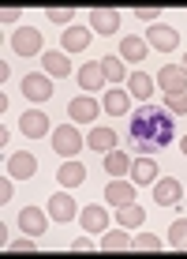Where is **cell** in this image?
I'll return each instance as SVG.
<instances>
[{"label":"cell","instance_id":"obj_21","mask_svg":"<svg viewBox=\"0 0 187 259\" xmlns=\"http://www.w3.org/2000/svg\"><path fill=\"white\" fill-rule=\"evenodd\" d=\"M79 87H83V91H90V94L105 87V71H101V64H97V60H90V64L79 68Z\"/></svg>","mask_w":187,"mask_h":259},{"label":"cell","instance_id":"obj_20","mask_svg":"<svg viewBox=\"0 0 187 259\" xmlns=\"http://www.w3.org/2000/svg\"><path fill=\"white\" fill-rule=\"evenodd\" d=\"M86 147H90V150H101V154H109V150L120 147V136H116L112 128H94L90 136H86Z\"/></svg>","mask_w":187,"mask_h":259},{"label":"cell","instance_id":"obj_25","mask_svg":"<svg viewBox=\"0 0 187 259\" xmlns=\"http://www.w3.org/2000/svg\"><path fill=\"white\" fill-rule=\"evenodd\" d=\"M116 222L123 229H139L142 222H146V210L139 207V203H128V207H120V214H116Z\"/></svg>","mask_w":187,"mask_h":259},{"label":"cell","instance_id":"obj_36","mask_svg":"<svg viewBox=\"0 0 187 259\" xmlns=\"http://www.w3.org/2000/svg\"><path fill=\"white\" fill-rule=\"evenodd\" d=\"M15 177H4V181H0V195H4V199H12V195H15Z\"/></svg>","mask_w":187,"mask_h":259},{"label":"cell","instance_id":"obj_10","mask_svg":"<svg viewBox=\"0 0 187 259\" xmlns=\"http://www.w3.org/2000/svg\"><path fill=\"white\" fill-rule=\"evenodd\" d=\"M105 199H109L112 207H128V203H135V181H123V177H112V184L105 188Z\"/></svg>","mask_w":187,"mask_h":259},{"label":"cell","instance_id":"obj_19","mask_svg":"<svg viewBox=\"0 0 187 259\" xmlns=\"http://www.w3.org/2000/svg\"><path fill=\"white\" fill-rule=\"evenodd\" d=\"M79 218H83V229L86 233H105V229H109V214H105V207H83L79 210Z\"/></svg>","mask_w":187,"mask_h":259},{"label":"cell","instance_id":"obj_2","mask_svg":"<svg viewBox=\"0 0 187 259\" xmlns=\"http://www.w3.org/2000/svg\"><path fill=\"white\" fill-rule=\"evenodd\" d=\"M83 147H86V139L79 136L75 124H60V128L52 132V150H56L60 158H75Z\"/></svg>","mask_w":187,"mask_h":259},{"label":"cell","instance_id":"obj_34","mask_svg":"<svg viewBox=\"0 0 187 259\" xmlns=\"http://www.w3.org/2000/svg\"><path fill=\"white\" fill-rule=\"evenodd\" d=\"M157 12H161V8H135V15H139V19H146L150 26L157 23Z\"/></svg>","mask_w":187,"mask_h":259},{"label":"cell","instance_id":"obj_7","mask_svg":"<svg viewBox=\"0 0 187 259\" xmlns=\"http://www.w3.org/2000/svg\"><path fill=\"white\" fill-rule=\"evenodd\" d=\"M23 94H26V102H49L52 98V79L34 71V75L23 79Z\"/></svg>","mask_w":187,"mask_h":259},{"label":"cell","instance_id":"obj_33","mask_svg":"<svg viewBox=\"0 0 187 259\" xmlns=\"http://www.w3.org/2000/svg\"><path fill=\"white\" fill-rule=\"evenodd\" d=\"M8 252H15V255H23V252H34V240H12V244H8Z\"/></svg>","mask_w":187,"mask_h":259},{"label":"cell","instance_id":"obj_27","mask_svg":"<svg viewBox=\"0 0 187 259\" xmlns=\"http://www.w3.org/2000/svg\"><path fill=\"white\" fill-rule=\"evenodd\" d=\"M101 109L109 113V117H123V113H128V94L123 91H109L105 102H101Z\"/></svg>","mask_w":187,"mask_h":259},{"label":"cell","instance_id":"obj_8","mask_svg":"<svg viewBox=\"0 0 187 259\" xmlns=\"http://www.w3.org/2000/svg\"><path fill=\"white\" fill-rule=\"evenodd\" d=\"M180 195H183V184H180V181H172V177L154 181V199H157V207H176V203H180Z\"/></svg>","mask_w":187,"mask_h":259},{"label":"cell","instance_id":"obj_31","mask_svg":"<svg viewBox=\"0 0 187 259\" xmlns=\"http://www.w3.org/2000/svg\"><path fill=\"white\" fill-rule=\"evenodd\" d=\"M168 113H180V117H187V91L183 94H168Z\"/></svg>","mask_w":187,"mask_h":259},{"label":"cell","instance_id":"obj_22","mask_svg":"<svg viewBox=\"0 0 187 259\" xmlns=\"http://www.w3.org/2000/svg\"><path fill=\"white\" fill-rule=\"evenodd\" d=\"M60 41H64V53H68V57H71V53H83L86 46H90V30H86V26H68Z\"/></svg>","mask_w":187,"mask_h":259},{"label":"cell","instance_id":"obj_13","mask_svg":"<svg viewBox=\"0 0 187 259\" xmlns=\"http://www.w3.org/2000/svg\"><path fill=\"white\" fill-rule=\"evenodd\" d=\"M19 226H23V233L41 237V233L49 229V214L38 210V207H23V210H19Z\"/></svg>","mask_w":187,"mask_h":259},{"label":"cell","instance_id":"obj_3","mask_svg":"<svg viewBox=\"0 0 187 259\" xmlns=\"http://www.w3.org/2000/svg\"><path fill=\"white\" fill-rule=\"evenodd\" d=\"M97 109H101V102H97V98H90V94L71 98V102H68V117H71V124H90V120H97Z\"/></svg>","mask_w":187,"mask_h":259},{"label":"cell","instance_id":"obj_38","mask_svg":"<svg viewBox=\"0 0 187 259\" xmlns=\"http://www.w3.org/2000/svg\"><path fill=\"white\" fill-rule=\"evenodd\" d=\"M180 150H183V158H187V136H183V143H180Z\"/></svg>","mask_w":187,"mask_h":259},{"label":"cell","instance_id":"obj_11","mask_svg":"<svg viewBox=\"0 0 187 259\" xmlns=\"http://www.w3.org/2000/svg\"><path fill=\"white\" fill-rule=\"evenodd\" d=\"M34 173H38V158L26 154V150H15L12 162H8V177H15V181H30Z\"/></svg>","mask_w":187,"mask_h":259},{"label":"cell","instance_id":"obj_18","mask_svg":"<svg viewBox=\"0 0 187 259\" xmlns=\"http://www.w3.org/2000/svg\"><path fill=\"white\" fill-rule=\"evenodd\" d=\"M41 68H45L49 75H56V79H68L71 60H68V53H64V49H49V53H41Z\"/></svg>","mask_w":187,"mask_h":259},{"label":"cell","instance_id":"obj_26","mask_svg":"<svg viewBox=\"0 0 187 259\" xmlns=\"http://www.w3.org/2000/svg\"><path fill=\"white\" fill-rule=\"evenodd\" d=\"M128 91H131V94H135V98H139V102H146V98H150V94H154V79H150V75H146V71H135V75H131V79H128Z\"/></svg>","mask_w":187,"mask_h":259},{"label":"cell","instance_id":"obj_30","mask_svg":"<svg viewBox=\"0 0 187 259\" xmlns=\"http://www.w3.org/2000/svg\"><path fill=\"white\" fill-rule=\"evenodd\" d=\"M135 252H161V237L157 233H139L135 237Z\"/></svg>","mask_w":187,"mask_h":259},{"label":"cell","instance_id":"obj_37","mask_svg":"<svg viewBox=\"0 0 187 259\" xmlns=\"http://www.w3.org/2000/svg\"><path fill=\"white\" fill-rule=\"evenodd\" d=\"M19 15H23L19 8H4V23H19Z\"/></svg>","mask_w":187,"mask_h":259},{"label":"cell","instance_id":"obj_39","mask_svg":"<svg viewBox=\"0 0 187 259\" xmlns=\"http://www.w3.org/2000/svg\"><path fill=\"white\" fill-rule=\"evenodd\" d=\"M180 68H183V71H187V53H183V64H180Z\"/></svg>","mask_w":187,"mask_h":259},{"label":"cell","instance_id":"obj_16","mask_svg":"<svg viewBox=\"0 0 187 259\" xmlns=\"http://www.w3.org/2000/svg\"><path fill=\"white\" fill-rule=\"evenodd\" d=\"M56 181H60V188H79V184L86 181V169H83V162H75V158H68L64 165L56 169Z\"/></svg>","mask_w":187,"mask_h":259},{"label":"cell","instance_id":"obj_17","mask_svg":"<svg viewBox=\"0 0 187 259\" xmlns=\"http://www.w3.org/2000/svg\"><path fill=\"white\" fill-rule=\"evenodd\" d=\"M150 53V41L139 38V34H128V38L120 41V60H131V64H139V60H146Z\"/></svg>","mask_w":187,"mask_h":259},{"label":"cell","instance_id":"obj_12","mask_svg":"<svg viewBox=\"0 0 187 259\" xmlns=\"http://www.w3.org/2000/svg\"><path fill=\"white\" fill-rule=\"evenodd\" d=\"M90 30L116 34L120 30V12H116V8H94V12H90Z\"/></svg>","mask_w":187,"mask_h":259},{"label":"cell","instance_id":"obj_6","mask_svg":"<svg viewBox=\"0 0 187 259\" xmlns=\"http://www.w3.org/2000/svg\"><path fill=\"white\" fill-rule=\"evenodd\" d=\"M75 214H79V207H75V199H71L68 188L64 192H52V199H49V218L52 222H64V226H68Z\"/></svg>","mask_w":187,"mask_h":259},{"label":"cell","instance_id":"obj_15","mask_svg":"<svg viewBox=\"0 0 187 259\" xmlns=\"http://www.w3.org/2000/svg\"><path fill=\"white\" fill-rule=\"evenodd\" d=\"M135 248V237L128 229H105L101 233V252H131Z\"/></svg>","mask_w":187,"mask_h":259},{"label":"cell","instance_id":"obj_32","mask_svg":"<svg viewBox=\"0 0 187 259\" xmlns=\"http://www.w3.org/2000/svg\"><path fill=\"white\" fill-rule=\"evenodd\" d=\"M71 15H75L71 8H49V19L60 23V26H71Z\"/></svg>","mask_w":187,"mask_h":259},{"label":"cell","instance_id":"obj_29","mask_svg":"<svg viewBox=\"0 0 187 259\" xmlns=\"http://www.w3.org/2000/svg\"><path fill=\"white\" fill-rule=\"evenodd\" d=\"M168 244H172L176 252H187V218L172 222V229H168Z\"/></svg>","mask_w":187,"mask_h":259},{"label":"cell","instance_id":"obj_4","mask_svg":"<svg viewBox=\"0 0 187 259\" xmlns=\"http://www.w3.org/2000/svg\"><path fill=\"white\" fill-rule=\"evenodd\" d=\"M12 49L19 53V57H34V53H41V30L38 26H19L12 38Z\"/></svg>","mask_w":187,"mask_h":259},{"label":"cell","instance_id":"obj_24","mask_svg":"<svg viewBox=\"0 0 187 259\" xmlns=\"http://www.w3.org/2000/svg\"><path fill=\"white\" fill-rule=\"evenodd\" d=\"M105 169H109L112 177H128L131 173V162H128V150H109V154H105Z\"/></svg>","mask_w":187,"mask_h":259},{"label":"cell","instance_id":"obj_5","mask_svg":"<svg viewBox=\"0 0 187 259\" xmlns=\"http://www.w3.org/2000/svg\"><path fill=\"white\" fill-rule=\"evenodd\" d=\"M157 87H161L165 94H183L187 91V71L180 64H165L157 71Z\"/></svg>","mask_w":187,"mask_h":259},{"label":"cell","instance_id":"obj_14","mask_svg":"<svg viewBox=\"0 0 187 259\" xmlns=\"http://www.w3.org/2000/svg\"><path fill=\"white\" fill-rule=\"evenodd\" d=\"M19 132H23V136H30V139L45 136V132H49V117L41 109H26L23 117H19Z\"/></svg>","mask_w":187,"mask_h":259},{"label":"cell","instance_id":"obj_1","mask_svg":"<svg viewBox=\"0 0 187 259\" xmlns=\"http://www.w3.org/2000/svg\"><path fill=\"white\" fill-rule=\"evenodd\" d=\"M172 113L161 109L154 102H142L135 113L128 117V147L139 154H157V150L172 147Z\"/></svg>","mask_w":187,"mask_h":259},{"label":"cell","instance_id":"obj_23","mask_svg":"<svg viewBox=\"0 0 187 259\" xmlns=\"http://www.w3.org/2000/svg\"><path fill=\"white\" fill-rule=\"evenodd\" d=\"M131 181L135 184H154L157 181V162H150V154H142L139 162H131Z\"/></svg>","mask_w":187,"mask_h":259},{"label":"cell","instance_id":"obj_28","mask_svg":"<svg viewBox=\"0 0 187 259\" xmlns=\"http://www.w3.org/2000/svg\"><path fill=\"white\" fill-rule=\"evenodd\" d=\"M97 64H101L105 79H112V83H120V79L128 75V71H123V60H120V57H101V60H97Z\"/></svg>","mask_w":187,"mask_h":259},{"label":"cell","instance_id":"obj_35","mask_svg":"<svg viewBox=\"0 0 187 259\" xmlns=\"http://www.w3.org/2000/svg\"><path fill=\"white\" fill-rule=\"evenodd\" d=\"M90 248H94L90 237H75V240H71V252H90Z\"/></svg>","mask_w":187,"mask_h":259},{"label":"cell","instance_id":"obj_9","mask_svg":"<svg viewBox=\"0 0 187 259\" xmlns=\"http://www.w3.org/2000/svg\"><path fill=\"white\" fill-rule=\"evenodd\" d=\"M146 41H150V49H157V53H172L180 38H176V30H172V26H165V23H154V26L146 30Z\"/></svg>","mask_w":187,"mask_h":259}]
</instances>
